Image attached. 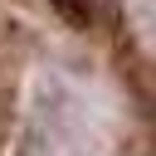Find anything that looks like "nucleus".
<instances>
[{"instance_id":"obj_1","label":"nucleus","mask_w":156,"mask_h":156,"mask_svg":"<svg viewBox=\"0 0 156 156\" xmlns=\"http://www.w3.org/2000/svg\"><path fill=\"white\" fill-rule=\"evenodd\" d=\"M63 5H68V10H78V5H73V0H63Z\"/></svg>"}]
</instances>
